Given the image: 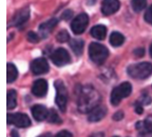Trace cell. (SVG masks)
<instances>
[{
	"label": "cell",
	"mask_w": 152,
	"mask_h": 137,
	"mask_svg": "<svg viewBox=\"0 0 152 137\" xmlns=\"http://www.w3.org/2000/svg\"><path fill=\"white\" fill-rule=\"evenodd\" d=\"M100 96L92 87H83L78 94V110L81 113H90L98 106Z\"/></svg>",
	"instance_id": "1"
},
{
	"label": "cell",
	"mask_w": 152,
	"mask_h": 137,
	"mask_svg": "<svg viewBox=\"0 0 152 137\" xmlns=\"http://www.w3.org/2000/svg\"><path fill=\"white\" fill-rule=\"evenodd\" d=\"M109 51L104 45L97 42H92L89 45V56L91 60L96 64H102L108 58Z\"/></svg>",
	"instance_id": "2"
},
{
	"label": "cell",
	"mask_w": 152,
	"mask_h": 137,
	"mask_svg": "<svg viewBox=\"0 0 152 137\" xmlns=\"http://www.w3.org/2000/svg\"><path fill=\"white\" fill-rule=\"evenodd\" d=\"M128 74L136 79H146L152 74V64L149 62H140L132 64L127 70Z\"/></svg>",
	"instance_id": "3"
},
{
	"label": "cell",
	"mask_w": 152,
	"mask_h": 137,
	"mask_svg": "<svg viewBox=\"0 0 152 137\" xmlns=\"http://www.w3.org/2000/svg\"><path fill=\"white\" fill-rule=\"evenodd\" d=\"M131 91H132V87L129 82H123L118 87H114L111 94V103L113 106L119 104L121 99L126 98L131 94Z\"/></svg>",
	"instance_id": "4"
},
{
	"label": "cell",
	"mask_w": 152,
	"mask_h": 137,
	"mask_svg": "<svg viewBox=\"0 0 152 137\" xmlns=\"http://www.w3.org/2000/svg\"><path fill=\"white\" fill-rule=\"evenodd\" d=\"M55 87H56L55 101H56L57 106L59 108L60 111L64 112L66 109V101H68V92H66V89L61 80L55 81Z\"/></svg>",
	"instance_id": "5"
},
{
	"label": "cell",
	"mask_w": 152,
	"mask_h": 137,
	"mask_svg": "<svg viewBox=\"0 0 152 137\" xmlns=\"http://www.w3.org/2000/svg\"><path fill=\"white\" fill-rule=\"evenodd\" d=\"M89 23V17L85 13H81L78 16H76L73 19V21L71 23V28L73 31L74 34L76 35H79V34H83L85 32L86 28L88 26Z\"/></svg>",
	"instance_id": "6"
},
{
	"label": "cell",
	"mask_w": 152,
	"mask_h": 137,
	"mask_svg": "<svg viewBox=\"0 0 152 137\" xmlns=\"http://www.w3.org/2000/svg\"><path fill=\"white\" fill-rule=\"evenodd\" d=\"M7 123L14 125L16 127H19V128H26L31 125V120L26 114H9L7 115Z\"/></svg>",
	"instance_id": "7"
},
{
	"label": "cell",
	"mask_w": 152,
	"mask_h": 137,
	"mask_svg": "<svg viewBox=\"0 0 152 137\" xmlns=\"http://www.w3.org/2000/svg\"><path fill=\"white\" fill-rule=\"evenodd\" d=\"M51 58H52L53 63L57 66H64V64L69 63L70 60H71L69 53L66 52L64 49H62V47H59V49H57L56 51H54V53L52 54Z\"/></svg>",
	"instance_id": "8"
},
{
	"label": "cell",
	"mask_w": 152,
	"mask_h": 137,
	"mask_svg": "<svg viewBox=\"0 0 152 137\" xmlns=\"http://www.w3.org/2000/svg\"><path fill=\"white\" fill-rule=\"evenodd\" d=\"M31 70L35 75H42L49 71V63L45 58H36L32 61Z\"/></svg>",
	"instance_id": "9"
},
{
	"label": "cell",
	"mask_w": 152,
	"mask_h": 137,
	"mask_svg": "<svg viewBox=\"0 0 152 137\" xmlns=\"http://www.w3.org/2000/svg\"><path fill=\"white\" fill-rule=\"evenodd\" d=\"M121 3L119 0H104L102 5V12L104 16H110L118 11Z\"/></svg>",
	"instance_id": "10"
},
{
	"label": "cell",
	"mask_w": 152,
	"mask_h": 137,
	"mask_svg": "<svg viewBox=\"0 0 152 137\" xmlns=\"http://www.w3.org/2000/svg\"><path fill=\"white\" fill-rule=\"evenodd\" d=\"M28 17H30V9H28V7H23V9H19L18 12L15 14V16L13 17L12 24L16 26H21L24 22L28 21Z\"/></svg>",
	"instance_id": "11"
},
{
	"label": "cell",
	"mask_w": 152,
	"mask_h": 137,
	"mask_svg": "<svg viewBox=\"0 0 152 137\" xmlns=\"http://www.w3.org/2000/svg\"><path fill=\"white\" fill-rule=\"evenodd\" d=\"M48 92V83L45 79H38L33 83L32 87V93L37 97L45 96Z\"/></svg>",
	"instance_id": "12"
},
{
	"label": "cell",
	"mask_w": 152,
	"mask_h": 137,
	"mask_svg": "<svg viewBox=\"0 0 152 137\" xmlns=\"http://www.w3.org/2000/svg\"><path fill=\"white\" fill-rule=\"evenodd\" d=\"M106 113H107V110L106 108L102 106H97L95 109H93L92 111L89 113L88 119L90 122H97V121L102 120L106 116Z\"/></svg>",
	"instance_id": "13"
},
{
	"label": "cell",
	"mask_w": 152,
	"mask_h": 137,
	"mask_svg": "<svg viewBox=\"0 0 152 137\" xmlns=\"http://www.w3.org/2000/svg\"><path fill=\"white\" fill-rule=\"evenodd\" d=\"M57 23H58V20L55 18L50 19V20L43 22V23L39 26V32H40L41 36H42L43 38L48 37V35L54 30V28L57 26Z\"/></svg>",
	"instance_id": "14"
},
{
	"label": "cell",
	"mask_w": 152,
	"mask_h": 137,
	"mask_svg": "<svg viewBox=\"0 0 152 137\" xmlns=\"http://www.w3.org/2000/svg\"><path fill=\"white\" fill-rule=\"evenodd\" d=\"M32 114H33V117L38 121H42L43 119H45L48 117V114L49 111L47 110V108L40 104H36V106H32Z\"/></svg>",
	"instance_id": "15"
},
{
	"label": "cell",
	"mask_w": 152,
	"mask_h": 137,
	"mask_svg": "<svg viewBox=\"0 0 152 137\" xmlns=\"http://www.w3.org/2000/svg\"><path fill=\"white\" fill-rule=\"evenodd\" d=\"M106 35H107V28H106L104 26H102V24H98V26H93L92 30H91V36L98 39V40L104 39Z\"/></svg>",
	"instance_id": "16"
},
{
	"label": "cell",
	"mask_w": 152,
	"mask_h": 137,
	"mask_svg": "<svg viewBox=\"0 0 152 137\" xmlns=\"http://www.w3.org/2000/svg\"><path fill=\"white\" fill-rule=\"evenodd\" d=\"M136 128L142 133H152V116H148L144 121L136 123Z\"/></svg>",
	"instance_id": "17"
},
{
	"label": "cell",
	"mask_w": 152,
	"mask_h": 137,
	"mask_svg": "<svg viewBox=\"0 0 152 137\" xmlns=\"http://www.w3.org/2000/svg\"><path fill=\"white\" fill-rule=\"evenodd\" d=\"M70 47L76 55H81L83 50V41L81 39H77V38L72 39L70 41Z\"/></svg>",
	"instance_id": "18"
},
{
	"label": "cell",
	"mask_w": 152,
	"mask_h": 137,
	"mask_svg": "<svg viewBox=\"0 0 152 137\" xmlns=\"http://www.w3.org/2000/svg\"><path fill=\"white\" fill-rule=\"evenodd\" d=\"M125 41V37L123 34L118 33V32H113L110 36V43L113 47H121Z\"/></svg>",
	"instance_id": "19"
},
{
	"label": "cell",
	"mask_w": 152,
	"mask_h": 137,
	"mask_svg": "<svg viewBox=\"0 0 152 137\" xmlns=\"http://www.w3.org/2000/svg\"><path fill=\"white\" fill-rule=\"evenodd\" d=\"M17 76H18V71L16 66L13 63H7V82L11 83L15 81Z\"/></svg>",
	"instance_id": "20"
},
{
	"label": "cell",
	"mask_w": 152,
	"mask_h": 137,
	"mask_svg": "<svg viewBox=\"0 0 152 137\" xmlns=\"http://www.w3.org/2000/svg\"><path fill=\"white\" fill-rule=\"evenodd\" d=\"M17 104V95L14 90H10L7 92V109L13 110Z\"/></svg>",
	"instance_id": "21"
},
{
	"label": "cell",
	"mask_w": 152,
	"mask_h": 137,
	"mask_svg": "<svg viewBox=\"0 0 152 137\" xmlns=\"http://www.w3.org/2000/svg\"><path fill=\"white\" fill-rule=\"evenodd\" d=\"M131 5H132V9H134L135 12L138 13L146 7V5H147V0H132Z\"/></svg>",
	"instance_id": "22"
},
{
	"label": "cell",
	"mask_w": 152,
	"mask_h": 137,
	"mask_svg": "<svg viewBox=\"0 0 152 137\" xmlns=\"http://www.w3.org/2000/svg\"><path fill=\"white\" fill-rule=\"evenodd\" d=\"M48 121L51 123H60L61 122V119H60V117L58 116V114H57V112L55 111V110H51V111H49V114H48Z\"/></svg>",
	"instance_id": "23"
},
{
	"label": "cell",
	"mask_w": 152,
	"mask_h": 137,
	"mask_svg": "<svg viewBox=\"0 0 152 137\" xmlns=\"http://www.w3.org/2000/svg\"><path fill=\"white\" fill-rule=\"evenodd\" d=\"M56 38H57V40L60 41V42H66V41H68L70 39V35L66 31L62 30V31H60L59 33L57 34Z\"/></svg>",
	"instance_id": "24"
},
{
	"label": "cell",
	"mask_w": 152,
	"mask_h": 137,
	"mask_svg": "<svg viewBox=\"0 0 152 137\" xmlns=\"http://www.w3.org/2000/svg\"><path fill=\"white\" fill-rule=\"evenodd\" d=\"M28 40L31 42H37L39 40V38H38L37 34H35L34 32H30V33H28Z\"/></svg>",
	"instance_id": "25"
},
{
	"label": "cell",
	"mask_w": 152,
	"mask_h": 137,
	"mask_svg": "<svg viewBox=\"0 0 152 137\" xmlns=\"http://www.w3.org/2000/svg\"><path fill=\"white\" fill-rule=\"evenodd\" d=\"M145 19H146V21L148 22V23L152 24V5L148 9V11L146 12L145 14Z\"/></svg>",
	"instance_id": "26"
},
{
	"label": "cell",
	"mask_w": 152,
	"mask_h": 137,
	"mask_svg": "<svg viewBox=\"0 0 152 137\" xmlns=\"http://www.w3.org/2000/svg\"><path fill=\"white\" fill-rule=\"evenodd\" d=\"M124 118V113L121 111H119V112H116V113L114 114L113 115V119L115 121H119V120H121V119Z\"/></svg>",
	"instance_id": "27"
},
{
	"label": "cell",
	"mask_w": 152,
	"mask_h": 137,
	"mask_svg": "<svg viewBox=\"0 0 152 137\" xmlns=\"http://www.w3.org/2000/svg\"><path fill=\"white\" fill-rule=\"evenodd\" d=\"M55 137H72V134L70 132H68V131H61L58 134H56Z\"/></svg>",
	"instance_id": "28"
},
{
	"label": "cell",
	"mask_w": 152,
	"mask_h": 137,
	"mask_svg": "<svg viewBox=\"0 0 152 137\" xmlns=\"http://www.w3.org/2000/svg\"><path fill=\"white\" fill-rule=\"evenodd\" d=\"M72 16H73V13H72V11H70V9H68V11H66V12L62 14V18L66 19V20H68V19L72 18Z\"/></svg>",
	"instance_id": "29"
},
{
	"label": "cell",
	"mask_w": 152,
	"mask_h": 137,
	"mask_svg": "<svg viewBox=\"0 0 152 137\" xmlns=\"http://www.w3.org/2000/svg\"><path fill=\"white\" fill-rule=\"evenodd\" d=\"M134 54H135L137 57H142V56H144V55H145V50H144L142 47L136 49V50L134 51Z\"/></svg>",
	"instance_id": "30"
},
{
	"label": "cell",
	"mask_w": 152,
	"mask_h": 137,
	"mask_svg": "<svg viewBox=\"0 0 152 137\" xmlns=\"http://www.w3.org/2000/svg\"><path fill=\"white\" fill-rule=\"evenodd\" d=\"M142 103H144V104H149L150 102H151V98H150V96H148V95H142Z\"/></svg>",
	"instance_id": "31"
},
{
	"label": "cell",
	"mask_w": 152,
	"mask_h": 137,
	"mask_svg": "<svg viewBox=\"0 0 152 137\" xmlns=\"http://www.w3.org/2000/svg\"><path fill=\"white\" fill-rule=\"evenodd\" d=\"M135 112L137 114L142 113V104L140 103V102H136L135 103Z\"/></svg>",
	"instance_id": "32"
},
{
	"label": "cell",
	"mask_w": 152,
	"mask_h": 137,
	"mask_svg": "<svg viewBox=\"0 0 152 137\" xmlns=\"http://www.w3.org/2000/svg\"><path fill=\"white\" fill-rule=\"evenodd\" d=\"M104 134L102 132H96V133H93L92 135H90L89 137H104Z\"/></svg>",
	"instance_id": "33"
},
{
	"label": "cell",
	"mask_w": 152,
	"mask_h": 137,
	"mask_svg": "<svg viewBox=\"0 0 152 137\" xmlns=\"http://www.w3.org/2000/svg\"><path fill=\"white\" fill-rule=\"evenodd\" d=\"M11 136L12 137H19V134L16 130H13L12 132H11Z\"/></svg>",
	"instance_id": "34"
},
{
	"label": "cell",
	"mask_w": 152,
	"mask_h": 137,
	"mask_svg": "<svg viewBox=\"0 0 152 137\" xmlns=\"http://www.w3.org/2000/svg\"><path fill=\"white\" fill-rule=\"evenodd\" d=\"M50 135L49 134H45V135H41V136H39V137H49Z\"/></svg>",
	"instance_id": "35"
},
{
	"label": "cell",
	"mask_w": 152,
	"mask_h": 137,
	"mask_svg": "<svg viewBox=\"0 0 152 137\" xmlns=\"http://www.w3.org/2000/svg\"><path fill=\"white\" fill-rule=\"evenodd\" d=\"M150 55H151V57H152V45L150 47Z\"/></svg>",
	"instance_id": "36"
},
{
	"label": "cell",
	"mask_w": 152,
	"mask_h": 137,
	"mask_svg": "<svg viewBox=\"0 0 152 137\" xmlns=\"http://www.w3.org/2000/svg\"><path fill=\"white\" fill-rule=\"evenodd\" d=\"M115 137H117V136H115Z\"/></svg>",
	"instance_id": "37"
}]
</instances>
